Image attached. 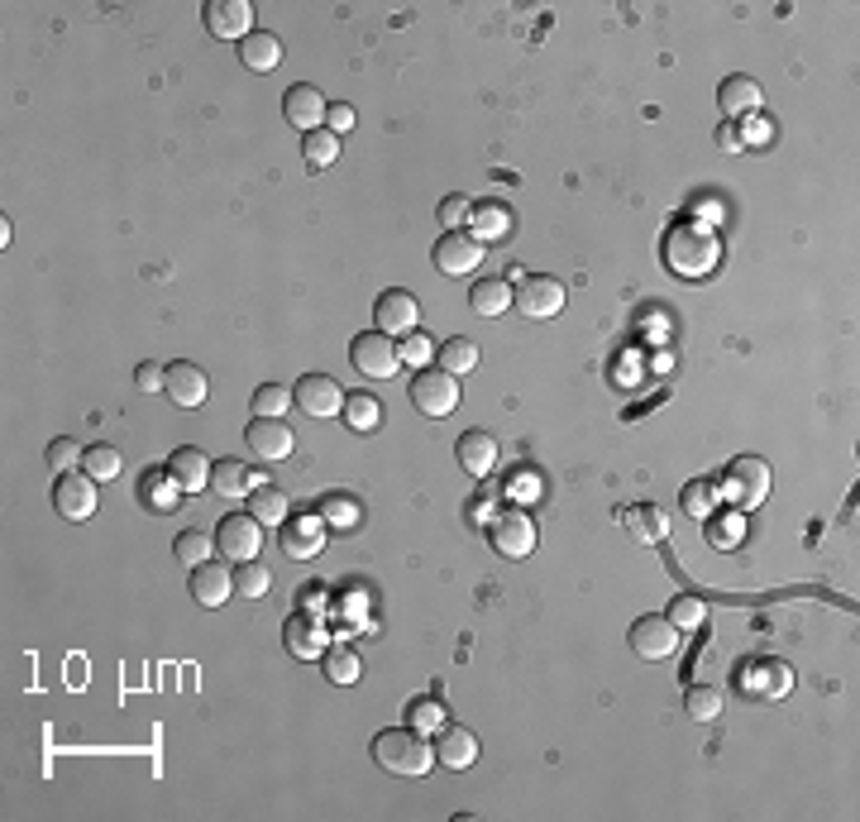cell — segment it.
Here are the masks:
<instances>
[{
    "label": "cell",
    "instance_id": "db71d44e",
    "mask_svg": "<svg viewBox=\"0 0 860 822\" xmlns=\"http://www.w3.org/2000/svg\"><path fill=\"white\" fill-rule=\"evenodd\" d=\"M718 149H726V153H736V149H741V135H736V129H732V125H722V129H718Z\"/></svg>",
    "mask_w": 860,
    "mask_h": 822
},
{
    "label": "cell",
    "instance_id": "83f0119b",
    "mask_svg": "<svg viewBox=\"0 0 860 822\" xmlns=\"http://www.w3.org/2000/svg\"><path fill=\"white\" fill-rule=\"evenodd\" d=\"M469 307L478 311V316H507V307H512V283L507 277H478L474 292H469Z\"/></svg>",
    "mask_w": 860,
    "mask_h": 822
},
{
    "label": "cell",
    "instance_id": "ab89813d",
    "mask_svg": "<svg viewBox=\"0 0 860 822\" xmlns=\"http://www.w3.org/2000/svg\"><path fill=\"white\" fill-rule=\"evenodd\" d=\"M211 550H215V540H211V536H201V531H182V536L173 540L177 564H187V570H197V564L211 560Z\"/></svg>",
    "mask_w": 860,
    "mask_h": 822
},
{
    "label": "cell",
    "instance_id": "7402d4cb",
    "mask_svg": "<svg viewBox=\"0 0 860 822\" xmlns=\"http://www.w3.org/2000/svg\"><path fill=\"white\" fill-rule=\"evenodd\" d=\"M718 105H722L726 120H750L760 105H765V91H760L756 77H726L718 87Z\"/></svg>",
    "mask_w": 860,
    "mask_h": 822
},
{
    "label": "cell",
    "instance_id": "ac0fdd59",
    "mask_svg": "<svg viewBox=\"0 0 860 822\" xmlns=\"http://www.w3.org/2000/svg\"><path fill=\"white\" fill-rule=\"evenodd\" d=\"M283 115L292 120L301 135H311V129H325V115H331V101L311 87V82H297V87H287L283 96Z\"/></svg>",
    "mask_w": 860,
    "mask_h": 822
},
{
    "label": "cell",
    "instance_id": "f6af8a7d",
    "mask_svg": "<svg viewBox=\"0 0 860 822\" xmlns=\"http://www.w3.org/2000/svg\"><path fill=\"white\" fill-rule=\"evenodd\" d=\"M87 450H82L77 440H67V435H58L53 445H48V469H58V474H77Z\"/></svg>",
    "mask_w": 860,
    "mask_h": 822
},
{
    "label": "cell",
    "instance_id": "e0dca14e",
    "mask_svg": "<svg viewBox=\"0 0 860 822\" xmlns=\"http://www.w3.org/2000/svg\"><path fill=\"white\" fill-rule=\"evenodd\" d=\"M454 454H459V469H464L469 478H488L493 469H498L502 445H498V435H493V431H464L454 440Z\"/></svg>",
    "mask_w": 860,
    "mask_h": 822
},
{
    "label": "cell",
    "instance_id": "816d5d0a",
    "mask_svg": "<svg viewBox=\"0 0 860 822\" xmlns=\"http://www.w3.org/2000/svg\"><path fill=\"white\" fill-rule=\"evenodd\" d=\"M325 129H335V135H345V129H354V105H345V101H331V115H325Z\"/></svg>",
    "mask_w": 860,
    "mask_h": 822
},
{
    "label": "cell",
    "instance_id": "4fadbf2b",
    "mask_svg": "<svg viewBox=\"0 0 860 822\" xmlns=\"http://www.w3.org/2000/svg\"><path fill=\"white\" fill-rule=\"evenodd\" d=\"M416 321H421V307L407 287H387V292L373 301V325H378L383 335H392V340L416 331Z\"/></svg>",
    "mask_w": 860,
    "mask_h": 822
},
{
    "label": "cell",
    "instance_id": "2e32d148",
    "mask_svg": "<svg viewBox=\"0 0 860 822\" xmlns=\"http://www.w3.org/2000/svg\"><path fill=\"white\" fill-rule=\"evenodd\" d=\"M53 507H58V516H67V522H87V516H96V478H87L82 469L77 474H58Z\"/></svg>",
    "mask_w": 860,
    "mask_h": 822
},
{
    "label": "cell",
    "instance_id": "d6986e66",
    "mask_svg": "<svg viewBox=\"0 0 860 822\" xmlns=\"http://www.w3.org/2000/svg\"><path fill=\"white\" fill-rule=\"evenodd\" d=\"M283 640H287V650H292L297 660H321L325 650H331V636H325V626H321V616H316V612H297V616H287Z\"/></svg>",
    "mask_w": 860,
    "mask_h": 822
},
{
    "label": "cell",
    "instance_id": "ee69618b",
    "mask_svg": "<svg viewBox=\"0 0 860 822\" xmlns=\"http://www.w3.org/2000/svg\"><path fill=\"white\" fill-rule=\"evenodd\" d=\"M297 397L283 388V383H263V388H253V402H249V411H259V416H283L287 407H292Z\"/></svg>",
    "mask_w": 860,
    "mask_h": 822
},
{
    "label": "cell",
    "instance_id": "cb8c5ba5",
    "mask_svg": "<svg viewBox=\"0 0 860 822\" xmlns=\"http://www.w3.org/2000/svg\"><path fill=\"white\" fill-rule=\"evenodd\" d=\"M622 526L632 531L640 546H660L670 536V516L660 512L656 502H636V507H622Z\"/></svg>",
    "mask_w": 860,
    "mask_h": 822
},
{
    "label": "cell",
    "instance_id": "7dc6e473",
    "mask_svg": "<svg viewBox=\"0 0 860 822\" xmlns=\"http://www.w3.org/2000/svg\"><path fill=\"white\" fill-rule=\"evenodd\" d=\"M321 522H325V526H345V531H354L359 507L349 502V498H325V502H321Z\"/></svg>",
    "mask_w": 860,
    "mask_h": 822
},
{
    "label": "cell",
    "instance_id": "d4e9b609",
    "mask_svg": "<svg viewBox=\"0 0 860 822\" xmlns=\"http://www.w3.org/2000/svg\"><path fill=\"white\" fill-rule=\"evenodd\" d=\"M435 760H440V765H450V770H469L478 760V736L469 732V727H445L440 732V742H435Z\"/></svg>",
    "mask_w": 860,
    "mask_h": 822
},
{
    "label": "cell",
    "instance_id": "8d00e7d4",
    "mask_svg": "<svg viewBox=\"0 0 860 822\" xmlns=\"http://www.w3.org/2000/svg\"><path fill=\"white\" fill-rule=\"evenodd\" d=\"M722 703H726L722 688H712V684H694V688L684 694V712H688L694 722H718V718H722Z\"/></svg>",
    "mask_w": 860,
    "mask_h": 822
},
{
    "label": "cell",
    "instance_id": "1f68e13d",
    "mask_svg": "<svg viewBox=\"0 0 860 822\" xmlns=\"http://www.w3.org/2000/svg\"><path fill=\"white\" fill-rule=\"evenodd\" d=\"M345 426L349 431H359V435H369V431H378L383 426V402L373 393H354V397H345Z\"/></svg>",
    "mask_w": 860,
    "mask_h": 822
},
{
    "label": "cell",
    "instance_id": "4dcf8cb0",
    "mask_svg": "<svg viewBox=\"0 0 860 822\" xmlns=\"http://www.w3.org/2000/svg\"><path fill=\"white\" fill-rule=\"evenodd\" d=\"M249 488L253 478L239 459H215L211 464V493H221V498H249Z\"/></svg>",
    "mask_w": 860,
    "mask_h": 822
},
{
    "label": "cell",
    "instance_id": "ba28073f",
    "mask_svg": "<svg viewBox=\"0 0 860 822\" xmlns=\"http://www.w3.org/2000/svg\"><path fill=\"white\" fill-rule=\"evenodd\" d=\"M435 269L445 277H469L483 263V239H474V229H445L431 249Z\"/></svg>",
    "mask_w": 860,
    "mask_h": 822
},
{
    "label": "cell",
    "instance_id": "9a60e30c",
    "mask_svg": "<svg viewBox=\"0 0 860 822\" xmlns=\"http://www.w3.org/2000/svg\"><path fill=\"white\" fill-rule=\"evenodd\" d=\"M201 24L215 34V39H249L253 34V5L249 0H205Z\"/></svg>",
    "mask_w": 860,
    "mask_h": 822
},
{
    "label": "cell",
    "instance_id": "3957f363",
    "mask_svg": "<svg viewBox=\"0 0 860 822\" xmlns=\"http://www.w3.org/2000/svg\"><path fill=\"white\" fill-rule=\"evenodd\" d=\"M718 498H726L736 512L760 507L770 498V464H765V459H756V454H736L732 464H726L722 483H718Z\"/></svg>",
    "mask_w": 860,
    "mask_h": 822
},
{
    "label": "cell",
    "instance_id": "60d3db41",
    "mask_svg": "<svg viewBox=\"0 0 860 822\" xmlns=\"http://www.w3.org/2000/svg\"><path fill=\"white\" fill-rule=\"evenodd\" d=\"M273 588V574H269V564H259V560H249V564H239L235 570V594L239 598H263Z\"/></svg>",
    "mask_w": 860,
    "mask_h": 822
},
{
    "label": "cell",
    "instance_id": "b9f144b4",
    "mask_svg": "<svg viewBox=\"0 0 860 822\" xmlns=\"http://www.w3.org/2000/svg\"><path fill=\"white\" fill-rule=\"evenodd\" d=\"M680 502H684V516H708L712 512V502H718V483L712 478H694V483H684V493H680Z\"/></svg>",
    "mask_w": 860,
    "mask_h": 822
},
{
    "label": "cell",
    "instance_id": "e575fe53",
    "mask_svg": "<svg viewBox=\"0 0 860 822\" xmlns=\"http://www.w3.org/2000/svg\"><path fill=\"white\" fill-rule=\"evenodd\" d=\"M321 664H325V680L340 684V688L359 684V674H363V664H359V656H354L349 646H331V650L321 656Z\"/></svg>",
    "mask_w": 860,
    "mask_h": 822
},
{
    "label": "cell",
    "instance_id": "5bb4252c",
    "mask_svg": "<svg viewBox=\"0 0 860 822\" xmlns=\"http://www.w3.org/2000/svg\"><path fill=\"white\" fill-rule=\"evenodd\" d=\"M292 397H297V407L307 411V416H316V421L340 416V411H345V393H340V383L325 378V373H301L297 388H292Z\"/></svg>",
    "mask_w": 860,
    "mask_h": 822
},
{
    "label": "cell",
    "instance_id": "7bdbcfd3",
    "mask_svg": "<svg viewBox=\"0 0 860 822\" xmlns=\"http://www.w3.org/2000/svg\"><path fill=\"white\" fill-rule=\"evenodd\" d=\"M512 229V211H502V205H474V239H498Z\"/></svg>",
    "mask_w": 860,
    "mask_h": 822
},
{
    "label": "cell",
    "instance_id": "d6a6232c",
    "mask_svg": "<svg viewBox=\"0 0 860 822\" xmlns=\"http://www.w3.org/2000/svg\"><path fill=\"white\" fill-rule=\"evenodd\" d=\"M435 359H440L445 373H454V378H464V373L478 369V345L464 340V335H454V340H445L440 349H435Z\"/></svg>",
    "mask_w": 860,
    "mask_h": 822
},
{
    "label": "cell",
    "instance_id": "f907efd6",
    "mask_svg": "<svg viewBox=\"0 0 860 822\" xmlns=\"http://www.w3.org/2000/svg\"><path fill=\"white\" fill-rule=\"evenodd\" d=\"M163 383H167V369L163 364H139L135 369V388L139 393H163Z\"/></svg>",
    "mask_w": 860,
    "mask_h": 822
},
{
    "label": "cell",
    "instance_id": "52a82bcc",
    "mask_svg": "<svg viewBox=\"0 0 860 822\" xmlns=\"http://www.w3.org/2000/svg\"><path fill=\"white\" fill-rule=\"evenodd\" d=\"M349 364H354V373H363V378H392V373L402 369V349H397L392 335L369 331V335H354Z\"/></svg>",
    "mask_w": 860,
    "mask_h": 822
},
{
    "label": "cell",
    "instance_id": "f1b7e54d",
    "mask_svg": "<svg viewBox=\"0 0 860 822\" xmlns=\"http://www.w3.org/2000/svg\"><path fill=\"white\" fill-rule=\"evenodd\" d=\"M702 522H708V546L712 550L732 555L746 540V512H736V507H732V512H708Z\"/></svg>",
    "mask_w": 860,
    "mask_h": 822
},
{
    "label": "cell",
    "instance_id": "277c9868",
    "mask_svg": "<svg viewBox=\"0 0 860 822\" xmlns=\"http://www.w3.org/2000/svg\"><path fill=\"white\" fill-rule=\"evenodd\" d=\"M407 397H411V407L421 411V416H431V421H445L450 411L459 407V378L454 373H445L440 364H426L411 378V388H407Z\"/></svg>",
    "mask_w": 860,
    "mask_h": 822
},
{
    "label": "cell",
    "instance_id": "f546056e",
    "mask_svg": "<svg viewBox=\"0 0 860 822\" xmlns=\"http://www.w3.org/2000/svg\"><path fill=\"white\" fill-rule=\"evenodd\" d=\"M249 512L259 516V526H283L287 522V493L273 483H253L249 488Z\"/></svg>",
    "mask_w": 860,
    "mask_h": 822
},
{
    "label": "cell",
    "instance_id": "ffe728a7",
    "mask_svg": "<svg viewBox=\"0 0 860 822\" xmlns=\"http://www.w3.org/2000/svg\"><path fill=\"white\" fill-rule=\"evenodd\" d=\"M191 598L201 602V608H225L229 598H235V570H225V564H197L191 570Z\"/></svg>",
    "mask_w": 860,
    "mask_h": 822
},
{
    "label": "cell",
    "instance_id": "8992f818",
    "mask_svg": "<svg viewBox=\"0 0 860 822\" xmlns=\"http://www.w3.org/2000/svg\"><path fill=\"white\" fill-rule=\"evenodd\" d=\"M215 550H221L225 564H249V560H259V550H263V526H259V516H253V512L225 516V522L215 526Z\"/></svg>",
    "mask_w": 860,
    "mask_h": 822
},
{
    "label": "cell",
    "instance_id": "7c38bea8",
    "mask_svg": "<svg viewBox=\"0 0 860 822\" xmlns=\"http://www.w3.org/2000/svg\"><path fill=\"white\" fill-rule=\"evenodd\" d=\"M632 650L640 660H670L680 650V626L670 616L650 612V616H636L632 622Z\"/></svg>",
    "mask_w": 860,
    "mask_h": 822
},
{
    "label": "cell",
    "instance_id": "c3c4849f",
    "mask_svg": "<svg viewBox=\"0 0 860 822\" xmlns=\"http://www.w3.org/2000/svg\"><path fill=\"white\" fill-rule=\"evenodd\" d=\"M469 215H474V205H469V197H459V191L440 201V221H445V229H459V225L469 221Z\"/></svg>",
    "mask_w": 860,
    "mask_h": 822
},
{
    "label": "cell",
    "instance_id": "484cf974",
    "mask_svg": "<svg viewBox=\"0 0 860 822\" xmlns=\"http://www.w3.org/2000/svg\"><path fill=\"white\" fill-rule=\"evenodd\" d=\"M139 502L149 507V512H177V502H182V488H177V478L167 474V469H149V474L139 478Z\"/></svg>",
    "mask_w": 860,
    "mask_h": 822
},
{
    "label": "cell",
    "instance_id": "9c48e42d",
    "mask_svg": "<svg viewBox=\"0 0 860 822\" xmlns=\"http://www.w3.org/2000/svg\"><path fill=\"white\" fill-rule=\"evenodd\" d=\"M564 301H569V292H564L560 277H526V283H516V287H512V307H516L526 321L560 316Z\"/></svg>",
    "mask_w": 860,
    "mask_h": 822
},
{
    "label": "cell",
    "instance_id": "681fc988",
    "mask_svg": "<svg viewBox=\"0 0 860 822\" xmlns=\"http://www.w3.org/2000/svg\"><path fill=\"white\" fill-rule=\"evenodd\" d=\"M397 349H402V364H416V369H426V364H431V345H426V335H407V340L397 345Z\"/></svg>",
    "mask_w": 860,
    "mask_h": 822
},
{
    "label": "cell",
    "instance_id": "f35d334b",
    "mask_svg": "<svg viewBox=\"0 0 860 822\" xmlns=\"http://www.w3.org/2000/svg\"><path fill=\"white\" fill-rule=\"evenodd\" d=\"M664 616H670L680 632H698V626L708 622V602H702L698 594H680V598L670 602V612H664Z\"/></svg>",
    "mask_w": 860,
    "mask_h": 822
},
{
    "label": "cell",
    "instance_id": "603a6c76",
    "mask_svg": "<svg viewBox=\"0 0 860 822\" xmlns=\"http://www.w3.org/2000/svg\"><path fill=\"white\" fill-rule=\"evenodd\" d=\"M167 474L177 478L182 493H201V488H211V459H205V450H197V445H177L173 459H167Z\"/></svg>",
    "mask_w": 860,
    "mask_h": 822
},
{
    "label": "cell",
    "instance_id": "f5cc1de1",
    "mask_svg": "<svg viewBox=\"0 0 860 822\" xmlns=\"http://www.w3.org/2000/svg\"><path fill=\"white\" fill-rule=\"evenodd\" d=\"M301 602H307V608H301V612H316V616H325V608H331V598H325V588H307V594H301Z\"/></svg>",
    "mask_w": 860,
    "mask_h": 822
},
{
    "label": "cell",
    "instance_id": "836d02e7",
    "mask_svg": "<svg viewBox=\"0 0 860 822\" xmlns=\"http://www.w3.org/2000/svg\"><path fill=\"white\" fill-rule=\"evenodd\" d=\"M301 159H307L311 173L331 167L335 159H340V135H335V129H311V135L301 139Z\"/></svg>",
    "mask_w": 860,
    "mask_h": 822
},
{
    "label": "cell",
    "instance_id": "30bf717a",
    "mask_svg": "<svg viewBox=\"0 0 860 822\" xmlns=\"http://www.w3.org/2000/svg\"><path fill=\"white\" fill-rule=\"evenodd\" d=\"M325 526L321 512H301V516H287L283 526H277V546H283L287 560H316L325 550Z\"/></svg>",
    "mask_w": 860,
    "mask_h": 822
},
{
    "label": "cell",
    "instance_id": "4316f807",
    "mask_svg": "<svg viewBox=\"0 0 860 822\" xmlns=\"http://www.w3.org/2000/svg\"><path fill=\"white\" fill-rule=\"evenodd\" d=\"M239 63H245L249 72H273L277 63H283V43H277V34L253 29L249 39H239Z\"/></svg>",
    "mask_w": 860,
    "mask_h": 822
},
{
    "label": "cell",
    "instance_id": "74e56055",
    "mask_svg": "<svg viewBox=\"0 0 860 822\" xmlns=\"http://www.w3.org/2000/svg\"><path fill=\"white\" fill-rule=\"evenodd\" d=\"M407 722H411V727H416L421 736H440L445 727H450V712H445V703H440V698H416V703H411L407 708Z\"/></svg>",
    "mask_w": 860,
    "mask_h": 822
},
{
    "label": "cell",
    "instance_id": "d590c367",
    "mask_svg": "<svg viewBox=\"0 0 860 822\" xmlns=\"http://www.w3.org/2000/svg\"><path fill=\"white\" fill-rule=\"evenodd\" d=\"M120 469H125V459H120L115 445H87V459H82V474L87 478L111 483V478H120Z\"/></svg>",
    "mask_w": 860,
    "mask_h": 822
},
{
    "label": "cell",
    "instance_id": "bcb514c9",
    "mask_svg": "<svg viewBox=\"0 0 860 822\" xmlns=\"http://www.w3.org/2000/svg\"><path fill=\"white\" fill-rule=\"evenodd\" d=\"M760 674H765V688H760V694L765 698H784L794 688V670L784 660H770V664H760Z\"/></svg>",
    "mask_w": 860,
    "mask_h": 822
},
{
    "label": "cell",
    "instance_id": "7a4b0ae2",
    "mask_svg": "<svg viewBox=\"0 0 860 822\" xmlns=\"http://www.w3.org/2000/svg\"><path fill=\"white\" fill-rule=\"evenodd\" d=\"M373 760H378L387 775L421 780V775H431L435 751H431V742L416 727H387V732L373 736Z\"/></svg>",
    "mask_w": 860,
    "mask_h": 822
},
{
    "label": "cell",
    "instance_id": "6da1fadb",
    "mask_svg": "<svg viewBox=\"0 0 860 822\" xmlns=\"http://www.w3.org/2000/svg\"><path fill=\"white\" fill-rule=\"evenodd\" d=\"M660 253H664V269L674 277H688V283H698V277H708L718 269V235H712L708 221H698V215H680V221H670L660 239Z\"/></svg>",
    "mask_w": 860,
    "mask_h": 822
},
{
    "label": "cell",
    "instance_id": "8fae6325",
    "mask_svg": "<svg viewBox=\"0 0 860 822\" xmlns=\"http://www.w3.org/2000/svg\"><path fill=\"white\" fill-rule=\"evenodd\" d=\"M245 445L253 459H263V464H277V459H287L297 450V435L287 426L283 416H253L249 431H245Z\"/></svg>",
    "mask_w": 860,
    "mask_h": 822
},
{
    "label": "cell",
    "instance_id": "44dd1931",
    "mask_svg": "<svg viewBox=\"0 0 860 822\" xmlns=\"http://www.w3.org/2000/svg\"><path fill=\"white\" fill-rule=\"evenodd\" d=\"M163 393L173 397L177 407H201L205 402V393H211V383H205V373H201V364H191V359H177V364H167V383H163Z\"/></svg>",
    "mask_w": 860,
    "mask_h": 822
},
{
    "label": "cell",
    "instance_id": "5b68a950",
    "mask_svg": "<svg viewBox=\"0 0 860 822\" xmlns=\"http://www.w3.org/2000/svg\"><path fill=\"white\" fill-rule=\"evenodd\" d=\"M488 540L502 560H526V555L536 550V522H531V512H521V507H502V512L488 516Z\"/></svg>",
    "mask_w": 860,
    "mask_h": 822
}]
</instances>
